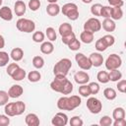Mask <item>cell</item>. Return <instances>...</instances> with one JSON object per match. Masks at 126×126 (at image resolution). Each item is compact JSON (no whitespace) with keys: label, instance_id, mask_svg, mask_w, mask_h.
I'll return each mask as SVG.
<instances>
[{"label":"cell","instance_id":"1","mask_svg":"<svg viewBox=\"0 0 126 126\" xmlns=\"http://www.w3.org/2000/svg\"><path fill=\"white\" fill-rule=\"evenodd\" d=\"M50 88L62 94H69L73 92V84L63 75H55L54 80L50 83Z\"/></svg>","mask_w":126,"mask_h":126},{"label":"cell","instance_id":"2","mask_svg":"<svg viewBox=\"0 0 126 126\" xmlns=\"http://www.w3.org/2000/svg\"><path fill=\"white\" fill-rule=\"evenodd\" d=\"M82 99L79 95H71V96H61L57 100V107L60 110H68L72 111L78 106L81 105Z\"/></svg>","mask_w":126,"mask_h":126},{"label":"cell","instance_id":"3","mask_svg":"<svg viewBox=\"0 0 126 126\" xmlns=\"http://www.w3.org/2000/svg\"><path fill=\"white\" fill-rule=\"evenodd\" d=\"M25 110H26V104L24 101L21 100L16 102H7L4 107L5 114L8 115L9 117L21 115L22 113H24Z\"/></svg>","mask_w":126,"mask_h":126},{"label":"cell","instance_id":"4","mask_svg":"<svg viewBox=\"0 0 126 126\" xmlns=\"http://www.w3.org/2000/svg\"><path fill=\"white\" fill-rule=\"evenodd\" d=\"M71 67H72V61L69 58H62L57 63H55L53 67V74L66 76L69 70L71 69Z\"/></svg>","mask_w":126,"mask_h":126},{"label":"cell","instance_id":"5","mask_svg":"<svg viewBox=\"0 0 126 126\" xmlns=\"http://www.w3.org/2000/svg\"><path fill=\"white\" fill-rule=\"evenodd\" d=\"M61 12L71 21H76L79 18V9L75 3H66L61 8Z\"/></svg>","mask_w":126,"mask_h":126},{"label":"cell","instance_id":"6","mask_svg":"<svg viewBox=\"0 0 126 126\" xmlns=\"http://www.w3.org/2000/svg\"><path fill=\"white\" fill-rule=\"evenodd\" d=\"M16 28L22 32L30 33L35 30V24L33 21L26 18H20L16 23Z\"/></svg>","mask_w":126,"mask_h":126},{"label":"cell","instance_id":"7","mask_svg":"<svg viewBox=\"0 0 126 126\" xmlns=\"http://www.w3.org/2000/svg\"><path fill=\"white\" fill-rule=\"evenodd\" d=\"M121 65H122V59L118 54H115V53L110 54L105 60V68L109 71L118 69Z\"/></svg>","mask_w":126,"mask_h":126},{"label":"cell","instance_id":"8","mask_svg":"<svg viewBox=\"0 0 126 126\" xmlns=\"http://www.w3.org/2000/svg\"><path fill=\"white\" fill-rule=\"evenodd\" d=\"M86 104H87V107L90 110V112L93 113V114H98L102 109L101 101L98 98L94 97V96L89 97L87 99V103Z\"/></svg>","mask_w":126,"mask_h":126},{"label":"cell","instance_id":"9","mask_svg":"<svg viewBox=\"0 0 126 126\" xmlns=\"http://www.w3.org/2000/svg\"><path fill=\"white\" fill-rule=\"evenodd\" d=\"M100 29H101V23L96 18H90L84 24V31H87L93 33L99 32Z\"/></svg>","mask_w":126,"mask_h":126},{"label":"cell","instance_id":"10","mask_svg":"<svg viewBox=\"0 0 126 126\" xmlns=\"http://www.w3.org/2000/svg\"><path fill=\"white\" fill-rule=\"evenodd\" d=\"M75 60H76L77 64H78V66H79L82 70L87 71V70H90V69L92 68V63H91L89 57H87V56H86L85 54H83V53H80V52L77 53V54L75 55Z\"/></svg>","mask_w":126,"mask_h":126},{"label":"cell","instance_id":"11","mask_svg":"<svg viewBox=\"0 0 126 126\" xmlns=\"http://www.w3.org/2000/svg\"><path fill=\"white\" fill-rule=\"evenodd\" d=\"M51 123L55 126H66L68 123V116L63 112H58L51 119Z\"/></svg>","mask_w":126,"mask_h":126},{"label":"cell","instance_id":"12","mask_svg":"<svg viewBox=\"0 0 126 126\" xmlns=\"http://www.w3.org/2000/svg\"><path fill=\"white\" fill-rule=\"evenodd\" d=\"M74 80L78 85H84L90 81V76L85 71H78L74 75Z\"/></svg>","mask_w":126,"mask_h":126},{"label":"cell","instance_id":"13","mask_svg":"<svg viewBox=\"0 0 126 126\" xmlns=\"http://www.w3.org/2000/svg\"><path fill=\"white\" fill-rule=\"evenodd\" d=\"M89 59H90V61L92 63V66H94V67H99L103 63V57L98 52L91 53V55L89 56Z\"/></svg>","mask_w":126,"mask_h":126},{"label":"cell","instance_id":"14","mask_svg":"<svg viewBox=\"0 0 126 126\" xmlns=\"http://www.w3.org/2000/svg\"><path fill=\"white\" fill-rule=\"evenodd\" d=\"M23 93H24V89L20 85H13L10 87V89L8 91V94L12 98H17V97L21 96L23 94Z\"/></svg>","mask_w":126,"mask_h":126},{"label":"cell","instance_id":"15","mask_svg":"<svg viewBox=\"0 0 126 126\" xmlns=\"http://www.w3.org/2000/svg\"><path fill=\"white\" fill-rule=\"evenodd\" d=\"M26 11H27V7H26L25 2L22 1V0H18V1H16L15 5H14V12H15L16 16H18V17H22V16L25 15Z\"/></svg>","mask_w":126,"mask_h":126},{"label":"cell","instance_id":"16","mask_svg":"<svg viewBox=\"0 0 126 126\" xmlns=\"http://www.w3.org/2000/svg\"><path fill=\"white\" fill-rule=\"evenodd\" d=\"M25 122L28 126H38L40 123L39 118L35 113H29L25 118Z\"/></svg>","mask_w":126,"mask_h":126},{"label":"cell","instance_id":"17","mask_svg":"<svg viewBox=\"0 0 126 126\" xmlns=\"http://www.w3.org/2000/svg\"><path fill=\"white\" fill-rule=\"evenodd\" d=\"M101 28L107 32H114L115 28H116V25L114 23V21L110 18H105L101 24Z\"/></svg>","mask_w":126,"mask_h":126},{"label":"cell","instance_id":"18","mask_svg":"<svg viewBox=\"0 0 126 126\" xmlns=\"http://www.w3.org/2000/svg\"><path fill=\"white\" fill-rule=\"evenodd\" d=\"M60 11H61V8L57 3H49L46 7V13L51 17L57 16L60 13Z\"/></svg>","mask_w":126,"mask_h":126},{"label":"cell","instance_id":"19","mask_svg":"<svg viewBox=\"0 0 126 126\" xmlns=\"http://www.w3.org/2000/svg\"><path fill=\"white\" fill-rule=\"evenodd\" d=\"M0 18L4 21H11L13 19L12 10L8 6H3L0 8Z\"/></svg>","mask_w":126,"mask_h":126},{"label":"cell","instance_id":"20","mask_svg":"<svg viewBox=\"0 0 126 126\" xmlns=\"http://www.w3.org/2000/svg\"><path fill=\"white\" fill-rule=\"evenodd\" d=\"M10 56L11 58L15 61V62H19L23 59L24 57V51L22 48L20 47H15L11 50V53H10Z\"/></svg>","mask_w":126,"mask_h":126},{"label":"cell","instance_id":"21","mask_svg":"<svg viewBox=\"0 0 126 126\" xmlns=\"http://www.w3.org/2000/svg\"><path fill=\"white\" fill-rule=\"evenodd\" d=\"M53 50H54V45L51 41H44L40 45V51L43 54H46V55L51 54Z\"/></svg>","mask_w":126,"mask_h":126},{"label":"cell","instance_id":"22","mask_svg":"<svg viewBox=\"0 0 126 126\" xmlns=\"http://www.w3.org/2000/svg\"><path fill=\"white\" fill-rule=\"evenodd\" d=\"M58 32H59L61 36H65V35H67V34H69V33H71L73 32V28H72V26L70 24L63 23V24H61L59 26Z\"/></svg>","mask_w":126,"mask_h":126},{"label":"cell","instance_id":"23","mask_svg":"<svg viewBox=\"0 0 126 126\" xmlns=\"http://www.w3.org/2000/svg\"><path fill=\"white\" fill-rule=\"evenodd\" d=\"M80 39L82 42H84L86 44H90L94 41V33L87 32V31H84L80 34Z\"/></svg>","mask_w":126,"mask_h":126},{"label":"cell","instance_id":"24","mask_svg":"<svg viewBox=\"0 0 126 126\" xmlns=\"http://www.w3.org/2000/svg\"><path fill=\"white\" fill-rule=\"evenodd\" d=\"M27 76V72L25 69L19 67L11 76V78L14 80V81H22L23 79H25Z\"/></svg>","mask_w":126,"mask_h":126},{"label":"cell","instance_id":"25","mask_svg":"<svg viewBox=\"0 0 126 126\" xmlns=\"http://www.w3.org/2000/svg\"><path fill=\"white\" fill-rule=\"evenodd\" d=\"M123 17V11L121 7H111V19L112 20H120Z\"/></svg>","mask_w":126,"mask_h":126},{"label":"cell","instance_id":"26","mask_svg":"<svg viewBox=\"0 0 126 126\" xmlns=\"http://www.w3.org/2000/svg\"><path fill=\"white\" fill-rule=\"evenodd\" d=\"M121 78H122V73L120 71H118V69L110 70V72L108 73V79L111 82H117V81L121 80Z\"/></svg>","mask_w":126,"mask_h":126},{"label":"cell","instance_id":"27","mask_svg":"<svg viewBox=\"0 0 126 126\" xmlns=\"http://www.w3.org/2000/svg\"><path fill=\"white\" fill-rule=\"evenodd\" d=\"M103 95H104V97H105L106 99H108V100H113V99L116 98L117 94H116V91H115L113 88H106V89H104V91H103Z\"/></svg>","mask_w":126,"mask_h":126},{"label":"cell","instance_id":"28","mask_svg":"<svg viewBox=\"0 0 126 126\" xmlns=\"http://www.w3.org/2000/svg\"><path fill=\"white\" fill-rule=\"evenodd\" d=\"M112 118L114 120L125 118V110H124V108L123 107H116L112 112Z\"/></svg>","mask_w":126,"mask_h":126},{"label":"cell","instance_id":"29","mask_svg":"<svg viewBox=\"0 0 126 126\" xmlns=\"http://www.w3.org/2000/svg\"><path fill=\"white\" fill-rule=\"evenodd\" d=\"M28 79L30 82L32 83H36L38 81H40L41 79V74L38 71H31L28 74Z\"/></svg>","mask_w":126,"mask_h":126},{"label":"cell","instance_id":"30","mask_svg":"<svg viewBox=\"0 0 126 126\" xmlns=\"http://www.w3.org/2000/svg\"><path fill=\"white\" fill-rule=\"evenodd\" d=\"M32 65L36 69H41L44 66V59L41 56L36 55L32 58Z\"/></svg>","mask_w":126,"mask_h":126},{"label":"cell","instance_id":"31","mask_svg":"<svg viewBox=\"0 0 126 126\" xmlns=\"http://www.w3.org/2000/svg\"><path fill=\"white\" fill-rule=\"evenodd\" d=\"M96 79L99 83L101 84H106L109 82V79H108V73L106 71H99L96 75Z\"/></svg>","mask_w":126,"mask_h":126},{"label":"cell","instance_id":"32","mask_svg":"<svg viewBox=\"0 0 126 126\" xmlns=\"http://www.w3.org/2000/svg\"><path fill=\"white\" fill-rule=\"evenodd\" d=\"M79 94L84 96V97H88L91 95V91H90V88H89V85H81L79 87Z\"/></svg>","mask_w":126,"mask_h":126},{"label":"cell","instance_id":"33","mask_svg":"<svg viewBox=\"0 0 126 126\" xmlns=\"http://www.w3.org/2000/svg\"><path fill=\"white\" fill-rule=\"evenodd\" d=\"M45 32H45V34H46L47 38L49 39V41H55V40H56L57 34H56V32H55V30H54L53 28L48 27V28L46 29V31H45Z\"/></svg>","mask_w":126,"mask_h":126},{"label":"cell","instance_id":"34","mask_svg":"<svg viewBox=\"0 0 126 126\" xmlns=\"http://www.w3.org/2000/svg\"><path fill=\"white\" fill-rule=\"evenodd\" d=\"M94 47H95V49H96L97 51H99V52L105 51V50L107 49V45L105 44V42L103 41V39H102L101 37H100L99 39H97V40L95 41Z\"/></svg>","mask_w":126,"mask_h":126},{"label":"cell","instance_id":"35","mask_svg":"<svg viewBox=\"0 0 126 126\" xmlns=\"http://www.w3.org/2000/svg\"><path fill=\"white\" fill-rule=\"evenodd\" d=\"M10 56L5 51H0V67H4L9 63Z\"/></svg>","mask_w":126,"mask_h":126},{"label":"cell","instance_id":"36","mask_svg":"<svg viewBox=\"0 0 126 126\" xmlns=\"http://www.w3.org/2000/svg\"><path fill=\"white\" fill-rule=\"evenodd\" d=\"M68 47L70 50H73V51H77L81 48V42L79 41V39H77L76 37L68 44Z\"/></svg>","mask_w":126,"mask_h":126},{"label":"cell","instance_id":"37","mask_svg":"<svg viewBox=\"0 0 126 126\" xmlns=\"http://www.w3.org/2000/svg\"><path fill=\"white\" fill-rule=\"evenodd\" d=\"M32 40L36 43H39V42H43L44 40V33L42 32H33L32 34Z\"/></svg>","mask_w":126,"mask_h":126},{"label":"cell","instance_id":"38","mask_svg":"<svg viewBox=\"0 0 126 126\" xmlns=\"http://www.w3.org/2000/svg\"><path fill=\"white\" fill-rule=\"evenodd\" d=\"M9 98H10V96H9L8 93L1 90L0 91V106L5 105L7 102H9Z\"/></svg>","mask_w":126,"mask_h":126},{"label":"cell","instance_id":"39","mask_svg":"<svg viewBox=\"0 0 126 126\" xmlns=\"http://www.w3.org/2000/svg\"><path fill=\"white\" fill-rule=\"evenodd\" d=\"M102 5L99 3H95L91 7V13L94 16H100V11H101Z\"/></svg>","mask_w":126,"mask_h":126},{"label":"cell","instance_id":"40","mask_svg":"<svg viewBox=\"0 0 126 126\" xmlns=\"http://www.w3.org/2000/svg\"><path fill=\"white\" fill-rule=\"evenodd\" d=\"M101 38L103 39V41L105 42V44L107 45V47L112 46V45L114 44V42H115V38H114V36L111 35V34H105V35H103Z\"/></svg>","mask_w":126,"mask_h":126},{"label":"cell","instance_id":"41","mask_svg":"<svg viewBox=\"0 0 126 126\" xmlns=\"http://www.w3.org/2000/svg\"><path fill=\"white\" fill-rule=\"evenodd\" d=\"M100 16L105 18H110L111 17V7L110 6H102L101 11H100Z\"/></svg>","mask_w":126,"mask_h":126},{"label":"cell","instance_id":"42","mask_svg":"<svg viewBox=\"0 0 126 126\" xmlns=\"http://www.w3.org/2000/svg\"><path fill=\"white\" fill-rule=\"evenodd\" d=\"M69 123H70L71 126H82L84 124V122H83V120H82V118L80 116H73V117H71Z\"/></svg>","mask_w":126,"mask_h":126},{"label":"cell","instance_id":"43","mask_svg":"<svg viewBox=\"0 0 126 126\" xmlns=\"http://www.w3.org/2000/svg\"><path fill=\"white\" fill-rule=\"evenodd\" d=\"M28 5L32 11H37L40 8V1L39 0H30Z\"/></svg>","mask_w":126,"mask_h":126},{"label":"cell","instance_id":"44","mask_svg":"<svg viewBox=\"0 0 126 126\" xmlns=\"http://www.w3.org/2000/svg\"><path fill=\"white\" fill-rule=\"evenodd\" d=\"M99 125L100 126H110V125H112V118H110L107 115L102 116L99 120Z\"/></svg>","mask_w":126,"mask_h":126},{"label":"cell","instance_id":"45","mask_svg":"<svg viewBox=\"0 0 126 126\" xmlns=\"http://www.w3.org/2000/svg\"><path fill=\"white\" fill-rule=\"evenodd\" d=\"M89 88H90V91H91V94H96L98 92H99V85L95 82H92L89 84Z\"/></svg>","mask_w":126,"mask_h":126},{"label":"cell","instance_id":"46","mask_svg":"<svg viewBox=\"0 0 126 126\" xmlns=\"http://www.w3.org/2000/svg\"><path fill=\"white\" fill-rule=\"evenodd\" d=\"M20 66L18 65V63H10L9 65H8V67H7V70H6V72H7V74L11 77L12 76V74L19 68Z\"/></svg>","mask_w":126,"mask_h":126},{"label":"cell","instance_id":"47","mask_svg":"<svg viewBox=\"0 0 126 126\" xmlns=\"http://www.w3.org/2000/svg\"><path fill=\"white\" fill-rule=\"evenodd\" d=\"M75 37H76V35H75V33L72 32L71 33H69V34H67V35H65V36H62V42H63L64 44L68 45Z\"/></svg>","mask_w":126,"mask_h":126},{"label":"cell","instance_id":"48","mask_svg":"<svg viewBox=\"0 0 126 126\" xmlns=\"http://www.w3.org/2000/svg\"><path fill=\"white\" fill-rule=\"evenodd\" d=\"M118 83H117V90H118V92H120V93H122V94H124V93H126V81L125 80H119V81H117Z\"/></svg>","mask_w":126,"mask_h":126},{"label":"cell","instance_id":"49","mask_svg":"<svg viewBox=\"0 0 126 126\" xmlns=\"http://www.w3.org/2000/svg\"><path fill=\"white\" fill-rule=\"evenodd\" d=\"M10 124V118L8 115L0 114V126H8Z\"/></svg>","mask_w":126,"mask_h":126},{"label":"cell","instance_id":"50","mask_svg":"<svg viewBox=\"0 0 126 126\" xmlns=\"http://www.w3.org/2000/svg\"><path fill=\"white\" fill-rule=\"evenodd\" d=\"M109 5L112 6V7H122L123 6V0H107Z\"/></svg>","mask_w":126,"mask_h":126},{"label":"cell","instance_id":"51","mask_svg":"<svg viewBox=\"0 0 126 126\" xmlns=\"http://www.w3.org/2000/svg\"><path fill=\"white\" fill-rule=\"evenodd\" d=\"M112 124H113L114 126H125V125H126V120H125V118L116 119L114 122H112Z\"/></svg>","mask_w":126,"mask_h":126},{"label":"cell","instance_id":"52","mask_svg":"<svg viewBox=\"0 0 126 126\" xmlns=\"http://www.w3.org/2000/svg\"><path fill=\"white\" fill-rule=\"evenodd\" d=\"M4 46H5V39H4V37L0 34V49L4 48Z\"/></svg>","mask_w":126,"mask_h":126},{"label":"cell","instance_id":"53","mask_svg":"<svg viewBox=\"0 0 126 126\" xmlns=\"http://www.w3.org/2000/svg\"><path fill=\"white\" fill-rule=\"evenodd\" d=\"M93 0H82V2L83 3H85V4H89V3H91Z\"/></svg>","mask_w":126,"mask_h":126},{"label":"cell","instance_id":"54","mask_svg":"<svg viewBox=\"0 0 126 126\" xmlns=\"http://www.w3.org/2000/svg\"><path fill=\"white\" fill-rule=\"evenodd\" d=\"M58 0H47V2L48 3H56Z\"/></svg>","mask_w":126,"mask_h":126},{"label":"cell","instance_id":"55","mask_svg":"<svg viewBox=\"0 0 126 126\" xmlns=\"http://www.w3.org/2000/svg\"><path fill=\"white\" fill-rule=\"evenodd\" d=\"M2 5V0H0V6Z\"/></svg>","mask_w":126,"mask_h":126}]
</instances>
